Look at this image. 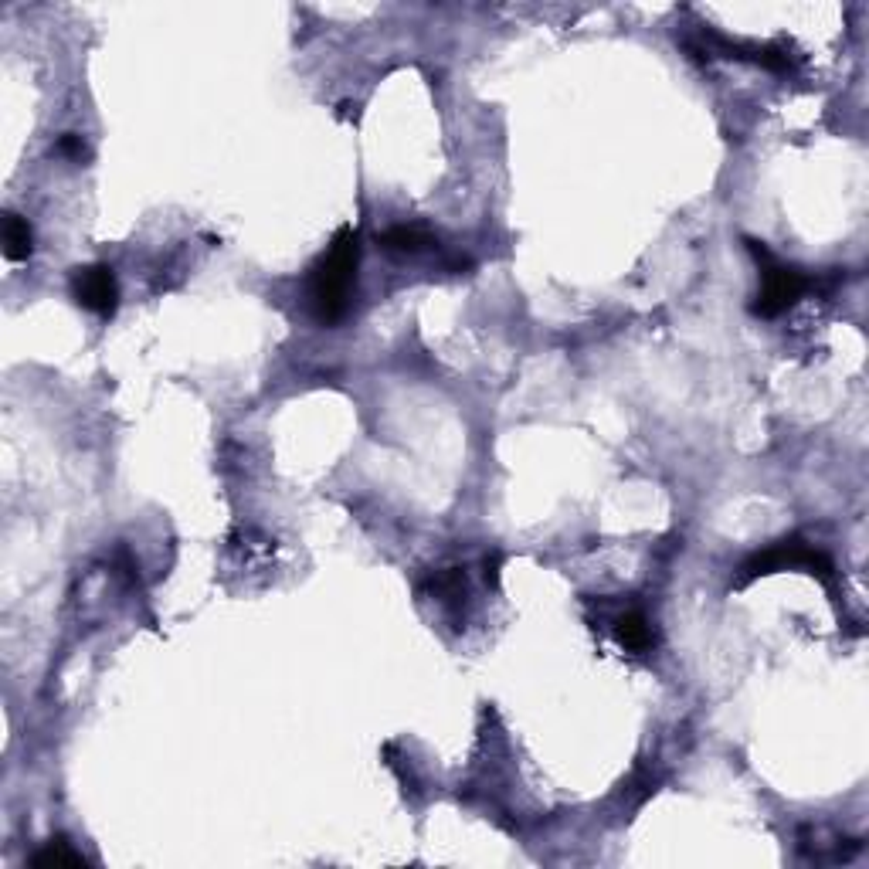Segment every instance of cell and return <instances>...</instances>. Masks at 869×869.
<instances>
[{
    "mask_svg": "<svg viewBox=\"0 0 869 869\" xmlns=\"http://www.w3.org/2000/svg\"><path fill=\"white\" fill-rule=\"evenodd\" d=\"M31 866H85V859L65 839H51L45 849L31 856Z\"/></svg>",
    "mask_w": 869,
    "mask_h": 869,
    "instance_id": "8",
    "label": "cell"
},
{
    "mask_svg": "<svg viewBox=\"0 0 869 869\" xmlns=\"http://www.w3.org/2000/svg\"><path fill=\"white\" fill-rule=\"evenodd\" d=\"M377 242H381L384 252H391V255H418V252H425V248H432L435 238L421 228L398 225V228H387Z\"/></svg>",
    "mask_w": 869,
    "mask_h": 869,
    "instance_id": "5",
    "label": "cell"
},
{
    "mask_svg": "<svg viewBox=\"0 0 869 869\" xmlns=\"http://www.w3.org/2000/svg\"><path fill=\"white\" fill-rule=\"evenodd\" d=\"M72 292H75V299H79V306L92 309L96 316L116 313L119 286H116V275L109 265H89V269H79L72 279Z\"/></svg>",
    "mask_w": 869,
    "mask_h": 869,
    "instance_id": "4",
    "label": "cell"
},
{
    "mask_svg": "<svg viewBox=\"0 0 869 869\" xmlns=\"http://www.w3.org/2000/svg\"><path fill=\"white\" fill-rule=\"evenodd\" d=\"M357 262H360V245L354 228H340L333 235L326 255L316 262L313 279H309V299H313V313L323 326H333L347 316L350 296L357 286Z\"/></svg>",
    "mask_w": 869,
    "mask_h": 869,
    "instance_id": "1",
    "label": "cell"
},
{
    "mask_svg": "<svg viewBox=\"0 0 869 869\" xmlns=\"http://www.w3.org/2000/svg\"><path fill=\"white\" fill-rule=\"evenodd\" d=\"M55 150L62 153V157H68V160H85V157H89V150H85L82 136H75V133L62 136V140L55 143Z\"/></svg>",
    "mask_w": 869,
    "mask_h": 869,
    "instance_id": "9",
    "label": "cell"
},
{
    "mask_svg": "<svg viewBox=\"0 0 869 869\" xmlns=\"http://www.w3.org/2000/svg\"><path fill=\"white\" fill-rule=\"evenodd\" d=\"M785 567H805V571H812L815 578H822L832 588V561L825 554H819V550L802 547V540H781L778 547L764 550V554H754L751 561L744 564V581H754L761 578V574L785 571Z\"/></svg>",
    "mask_w": 869,
    "mask_h": 869,
    "instance_id": "3",
    "label": "cell"
},
{
    "mask_svg": "<svg viewBox=\"0 0 869 869\" xmlns=\"http://www.w3.org/2000/svg\"><path fill=\"white\" fill-rule=\"evenodd\" d=\"M747 248H751L757 262L764 265V282H761V292L754 296V306L751 309H754L757 316H778V313H785L788 306H795L798 299H802V292L812 286V282H808L798 269H788V265L774 262L768 248H764L761 242H754V238H747Z\"/></svg>",
    "mask_w": 869,
    "mask_h": 869,
    "instance_id": "2",
    "label": "cell"
},
{
    "mask_svg": "<svg viewBox=\"0 0 869 869\" xmlns=\"http://www.w3.org/2000/svg\"><path fill=\"white\" fill-rule=\"evenodd\" d=\"M615 639L618 645L632 652H645L652 645V628H649V618L642 612H628L615 622Z\"/></svg>",
    "mask_w": 869,
    "mask_h": 869,
    "instance_id": "6",
    "label": "cell"
},
{
    "mask_svg": "<svg viewBox=\"0 0 869 869\" xmlns=\"http://www.w3.org/2000/svg\"><path fill=\"white\" fill-rule=\"evenodd\" d=\"M31 225L21 214H7L4 218V258L7 262H24L31 255Z\"/></svg>",
    "mask_w": 869,
    "mask_h": 869,
    "instance_id": "7",
    "label": "cell"
}]
</instances>
